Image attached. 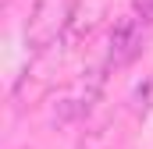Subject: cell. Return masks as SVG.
Returning a JSON list of instances; mask_svg holds the SVG:
<instances>
[{"instance_id":"obj_1","label":"cell","mask_w":153,"mask_h":149,"mask_svg":"<svg viewBox=\"0 0 153 149\" xmlns=\"http://www.w3.org/2000/svg\"><path fill=\"white\" fill-rule=\"evenodd\" d=\"M71 4L75 0H36L32 4L29 21H25V46L32 57H43V53L57 50V43H64Z\"/></svg>"},{"instance_id":"obj_2","label":"cell","mask_w":153,"mask_h":149,"mask_svg":"<svg viewBox=\"0 0 153 149\" xmlns=\"http://www.w3.org/2000/svg\"><path fill=\"white\" fill-rule=\"evenodd\" d=\"M103 71H107V64H96L71 92H61V96L53 100V107H50V124H53V128H68V124L82 121L85 114L100 103V96H103V78H107Z\"/></svg>"},{"instance_id":"obj_3","label":"cell","mask_w":153,"mask_h":149,"mask_svg":"<svg viewBox=\"0 0 153 149\" xmlns=\"http://www.w3.org/2000/svg\"><path fill=\"white\" fill-rule=\"evenodd\" d=\"M143 46H146V25L135 18V14H125V18H117L114 29H111V43H107V57H103V64H107V71H114V68H128L139 53H143Z\"/></svg>"},{"instance_id":"obj_4","label":"cell","mask_w":153,"mask_h":149,"mask_svg":"<svg viewBox=\"0 0 153 149\" xmlns=\"http://www.w3.org/2000/svg\"><path fill=\"white\" fill-rule=\"evenodd\" d=\"M53 57H57V50H50V53H43V57H32V64L22 71L18 82H14V89H11V103H14L18 110L36 107L39 100L46 96L50 78H53Z\"/></svg>"},{"instance_id":"obj_5","label":"cell","mask_w":153,"mask_h":149,"mask_svg":"<svg viewBox=\"0 0 153 149\" xmlns=\"http://www.w3.org/2000/svg\"><path fill=\"white\" fill-rule=\"evenodd\" d=\"M107 18V0H75L71 4V18H68V32H64V43L68 46H78L82 39H89Z\"/></svg>"},{"instance_id":"obj_6","label":"cell","mask_w":153,"mask_h":149,"mask_svg":"<svg viewBox=\"0 0 153 149\" xmlns=\"http://www.w3.org/2000/svg\"><path fill=\"white\" fill-rule=\"evenodd\" d=\"M150 107H153V78H143V82H135V89L128 96V110L135 117H146Z\"/></svg>"},{"instance_id":"obj_7","label":"cell","mask_w":153,"mask_h":149,"mask_svg":"<svg viewBox=\"0 0 153 149\" xmlns=\"http://www.w3.org/2000/svg\"><path fill=\"white\" fill-rule=\"evenodd\" d=\"M132 7H135V18L143 25H153V0H135Z\"/></svg>"},{"instance_id":"obj_8","label":"cell","mask_w":153,"mask_h":149,"mask_svg":"<svg viewBox=\"0 0 153 149\" xmlns=\"http://www.w3.org/2000/svg\"><path fill=\"white\" fill-rule=\"evenodd\" d=\"M4 4H11V0H4Z\"/></svg>"}]
</instances>
